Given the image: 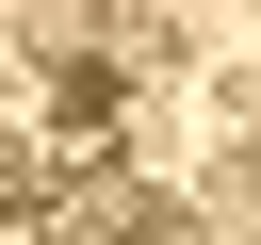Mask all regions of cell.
Instances as JSON below:
<instances>
[{"label": "cell", "mask_w": 261, "mask_h": 245, "mask_svg": "<svg viewBox=\"0 0 261 245\" xmlns=\"http://www.w3.org/2000/svg\"><path fill=\"white\" fill-rule=\"evenodd\" d=\"M65 245H196V212H163V196H82Z\"/></svg>", "instance_id": "obj_1"}, {"label": "cell", "mask_w": 261, "mask_h": 245, "mask_svg": "<svg viewBox=\"0 0 261 245\" xmlns=\"http://www.w3.org/2000/svg\"><path fill=\"white\" fill-rule=\"evenodd\" d=\"M16 33H33L49 65H98V16H82V0H16Z\"/></svg>", "instance_id": "obj_2"}, {"label": "cell", "mask_w": 261, "mask_h": 245, "mask_svg": "<svg viewBox=\"0 0 261 245\" xmlns=\"http://www.w3.org/2000/svg\"><path fill=\"white\" fill-rule=\"evenodd\" d=\"M65 147H114V65H65Z\"/></svg>", "instance_id": "obj_3"}, {"label": "cell", "mask_w": 261, "mask_h": 245, "mask_svg": "<svg viewBox=\"0 0 261 245\" xmlns=\"http://www.w3.org/2000/svg\"><path fill=\"white\" fill-rule=\"evenodd\" d=\"M33 196H49V163H33L16 131H0V229H33Z\"/></svg>", "instance_id": "obj_4"}]
</instances>
